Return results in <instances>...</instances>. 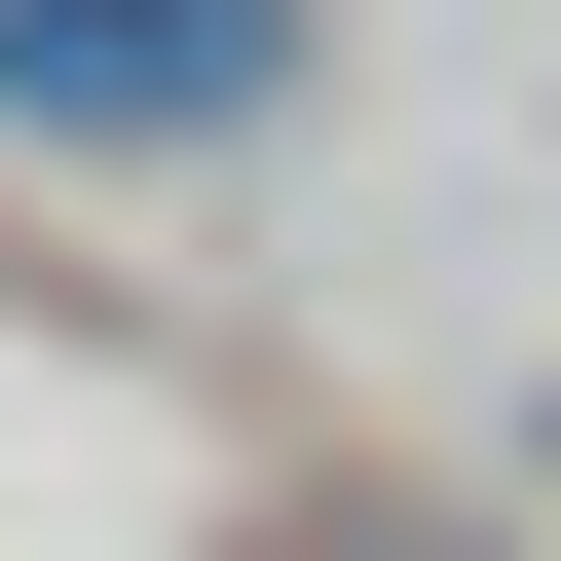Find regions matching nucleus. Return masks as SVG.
Segmentation results:
<instances>
[{
	"instance_id": "1",
	"label": "nucleus",
	"mask_w": 561,
	"mask_h": 561,
	"mask_svg": "<svg viewBox=\"0 0 561 561\" xmlns=\"http://www.w3.org/2000/svg\"><path fill=\"white\" fill-rule=\"evenodd\" d=\"M300 0H0V113H262Z\"/></svg>"
}]
</instances>
